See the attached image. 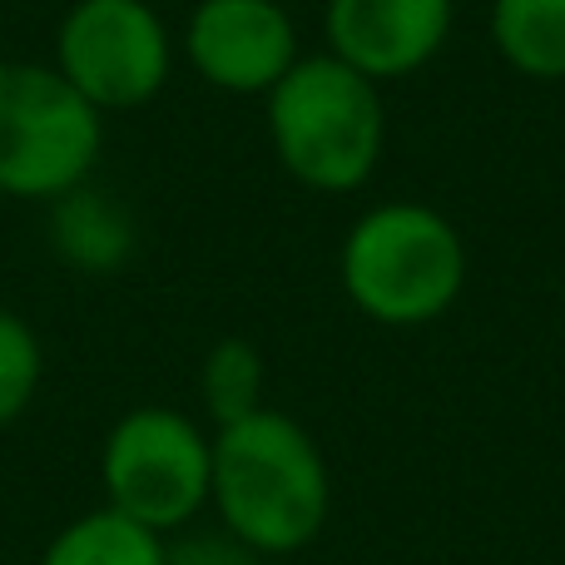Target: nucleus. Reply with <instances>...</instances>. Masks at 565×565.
I'll use <instances>...</instances> for the list:
<instances>
[{"mask_svg":"<svg viewBox=\"0 0 565 565\" xmlns=\"http://www.w3.org/2000/svg\"><path fill=\"white\" fill-rule=\"evenodd\" d=\"M264 99L274 154L302 189L352 194L372 179L387 145L377 79L358 75L338 55H298Z\"/></svg>","mask_w":565,"mask_h":565,"instance_id":"2","label":"nucleus"},{"mask_svg":"<svg viewBox=\"0 0 565 565\" xmlns=\"http://www.w3.org/2000/svg\"><path fill=\"white\" fill-rule=\"evenodd\" d=\"M199 397L214 427L248 417L264 407V352L244 338H224L209 348L204 367H199Z\"/></svg>","mask_w":565,"mask_h":565,"instance_id":"12","label":"nucleus"},{"mask_svg":"<svg viewBox=\"0 0 565 565\" xmlns=\"http://www.w3.org/2000/svg\"><path fill=\"white\" fill-rule=\"evenodd\" d=\"M50 65L99 109H139L169 85L174 40L149 0H75Z\"/></svg>","mask_w":565,"mask_h":565,"instance_id":"6","label":"nucleus"},{"mask_svg":"<svg viewBox=\"0 0 565 565\" xmlns=\"http://www.w3.org/2000/svg\"><path fill=\"white\" fill-rule=\"evenodd\" d=\"M209 507L258 556L312 546L332 516V471L322 447L288 412L258 407L214 431Z\"/></svg>","mask_w":565,"mask_h":565,"instance_id":"1","label":"nucleus"},{"mask_svg":"<svg viewBox=\"0 0 565 565\" xmlns=\"http://www.w3.org/2000/svg\"><path fill=\"white\" fill-rule=\"evenodd\" d=\"M50 244L79 274H115L135 254V224L109 194L79 184L50 204Z\"/></svg>","mask_w":565,"mask_h":565,"instance_id":"9","label":"nucleus"},{"mask_svg":"<svg viewBox=\"0 0 565 565\" xmlns=\"http://www.w3.org/2000/svg\"><path fill=\"white\" fill-rule=\"evenodd\" d=\"M184 55L224 95H268L298 65V30L278 0H199Z\"/></svg>","mask_w":565,"mask_h":565,"instance_id":"7","label":"nucleus"},{"mask_svg":"<svg viewBox=\"0 0 565 565\" xmlns=\"http://www.w3.org/2000/svg\"><path fill=\"white\" fill-rule=\"evenodd\" d=\"M457 20V0H328V55L367 79L417 75L441 55Z\"/></svg>","mask_w":565,"mask_h":565,"instance_id":"8","label":"nucleus"},{"mask_svg":"<svg viewBox=\"0 0 565 565\" xmlns=\"http://www.w3.org/2000/svg\"><path fill=\"white\" fill-rule=\"evenodd\" d=\"M35 565H169V546L159 531L129 521L115 507H95L65 521L45 541Z\"/></svg>","mask_w":565,"mask_h":565,"instance_id":"10","label":"nucleus"},{"mask_svg":"<svg viewBox=\"0 0 565 565\" xmlns=\"http://www.w3.org/2000/svg\"><path fill=\"white\" fill-rule=\"evenodd\" d=\"M352 308L382 328L437 322L467 288V244L431 204H377L348 228L338 258Z\"/></svg>","mask_w":565,"mask_h":565,"instance_id":"3","label":"nucleus"},{"mask_svg":"<svg viewBox=\"0 0 565 565\" xmlns=\"http://www.w3.org/2000/svg\"><path fill=\"white\" fill-rule=\"evenodd\" d=\"M99 487L105 507L169 536L209 507L214 437L179 407H129L99 447Z\"/></svg>","mask_w":565,"mask_h":565,"instance_id":"5","label":"nucleus"},{"mask_svg":"<svg viewBox=\"0 0 565 565\" xmlns=\"http://www.w3.org/2000/svg\"><path fill=\"white\" fill-rule=\"evenodd\" d=\"M169 565H258V551H248L244 541L224 536H199L184 546H169Z\"/></svg>","mask_w":565,"mask_h":565,"instance_id":"14","label":"nucleus"},{"mask_svg":"<svg viewBox=\"0 0 565 565\" xmlns=\"http://www.w3.org/2000/svg\"><path fill=\"white\" fill-rule=\"evenodd\" d=\"M491 45L516 75L565 79V0H497Z\"/></svg>","mask_w":565,"mask_h":565,"instance_id":"11","label":"nucleus"},{"mask_svg":"<svg viewBox=\"0 0 565 565\" xmlns=\"http://www.w3.org/2000/svg\"><path fill=\"white\" fill-rule=\"evenodd\" d=\"M105 149V115L35 60H0V194L55 204L89 184Z\"/></svg>","mask_w":565,"mask_h":565,"instance_id":"4","label":"nucleus"},{"mask_svg":"<svg viewBox=\"0 0 565 565\" xmlns=\"http://www.w3.org/2000/svg\"><path fill=\"white\" fill-rule=\"evenodd\" d=\"M45 377V348L15 308H0V427L25 417Z\"/></svg>","mask_w":565,"mask_h":565,"instance_id":"13","label":"nucleus"}]
</instances>
